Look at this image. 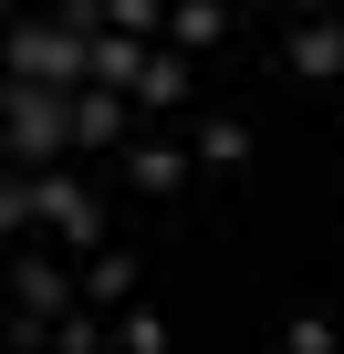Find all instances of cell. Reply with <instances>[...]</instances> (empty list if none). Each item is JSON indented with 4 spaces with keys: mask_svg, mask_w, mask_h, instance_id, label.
I'll use <instances>...</instances> for the list:
<instances>
[{
    "mask_svg": "<svg viewBox=\"0 0 344 354\" xmlns=\"http://www.w3.org/2000/svg\"><path fill=\"white\" fill-rule=\"evenodd\" d=\"M73 73H94V42H73V32H53V21H11V84H73Z\"/></svg>",
    "mask_w": 344,
    "mask_h": 354,
    "instance_id": "obj_1",
    "label": "cell"
},
{
    "mask_svg": "<svg viewBox=\"0 0 344 354\" xmlns=\"http://www.w3.org/2000/svg\"><path fill=\"white\" fill-rule=\"evenodd\" d=\"M63 136H73V104H63L53 84H11V156H21V167H42Z\"/></svg>",
    "mask_w": 344,
    "mask_h": 354,
    "instance_id": "obj_2",
    "label": "cell"
},
{
    "mask_svg": "<svg viewBox=\"0 0 344 354\" xmlns=\"http://www.w3.org/2000/svg\"><path fill=\"white\" fill-rule=\"evenodd\" d=\"M32 209H42V219H53L73 250H94V230H105V219H94V188H84V177H32Z\"/></svg>",
    "mask_w": 344,
    "mask_h": 354,
    "instance_id": "obj_3",
    "label": "cell"
},
{
    "mask_svg": "<svg viewBox=\"0 0 344 354\" xmlns=\"http://www.w3.org/2000/svg\"><path fill=\"white\" fill-rule=\"evenodd\" d=\"M11 313H42V323H63V313H73V281H63L53 261H11Z\"/></svg>",
    "mask_w": 344,
    "mask_h": 354,
    "instance_id": "obj_4",
    "label": "cell"
},
{
    "mask_svg": "<svg viewBox=\"0 0 344 354\" xmlns=\"http://www.w3.org/2000/svg\"><path fill=\"white\" fill-rule=\"evenodd\" d=\"M292 73H302V84H334V73H344V21H302V32H292Z\"/></svg>",
    "mask_w": 344,
    "mask_h": 354,
    "instance_id": "obj_5",
    "label": "cell"
},
{
    "mask_svg": "<svg viewBox=\"0 0 344 354\" xmlns=\"http://www.w3.org/2000/svg\"><path fill=\"white\" fill-rule=\"evenodd\" d=\"M125 188H146V198H178V188H188V156H178V146H136V156H125Z\"/></svg>",
    "mask_w": 344,
    "mask_h": 354,
    "instance_id": "obj_6",
    "label": "cell"
},
{
    "mask_svg": "<svg viewBox=\"0 0 344 354\" xmlns=\"http://www.w3.org/2000/svg\"><path fill=\"white\" fill-rule=\"evenodd\" d=\"M136 73H146V42H136V32H105V42H94V84H105V94H136Z\"/></svg>",
    "mask_w": 344,
    "mask_h": 354,
    "instance_id": "obj_7",
    "label": "cell"
},
{
    "mask_svg": "<svg viewBox=\"0 0 344 354\" xmlns=\"http://www.w3.org/2000/svg\"><path fill=\"white\" fill-rule=\"evenodd\" d=\"M73 136H84V146H125V94H105V84L73 94Z\"/></svg>",
    "mask_w": 344,
    "mask_h": 354,
    "instance_id": "obj_8",
    "label": "cell"
},
{
    "mask_svg": "<svg viewBox=\"0 0 344 354\" xmlns=\"http://www.w3.org/2000/svg\"><path fill=\"white\" fill-rule=\"evenodd\" d=\"M167 32H178V53H209L230 32V11H219V0H167Z\"/></svg>",
    "mask_w": 344,
    "mask_h": 354,
    "instance_id": "obj_9",
    "label": "cell"
},
{
    "mask_svg": "<svg viewBox=\"0 0 344 354\" xmlns=\"http://www.w3.org/2000/svg\"><path fill=\"white\" fill-rule=\"evenodd\" d=\"M84 302H94V313H125V302H136V261H125V250H105V261L84 271Z\"/></svg>",
    "mask_w": 344,
    "mask_h": 354,
    "instance_id": "obj_10",
    "label": "cell"
},
{
    "mask_svg": "<svg viewBox=\"0 0 344 354\" xmlns=\"http://www.w3.org/2000/svg\"><path fill=\"white\" fill-rule=\"evenodd\" d=\"M271 344H282V354H334L344 333H334V313H323V302H302V313H282V333H271Z\"/></svg>",
    "mask_w": 344,
    "mask_h": 354,
    "instance_id": "obj_11",
    "label": "cell"
},
{
    "mask_svg": "<svg viewBox=\"0 0 344 354\" xmlns=\"http://www.w3.org/2000/svg\"><path fill=\"white\" fill-rule=\"evenodd\" d=\"M136 104H188V63H178V53H146V73H136Z\"/></svg>",
    "mask_w": 344,
    "mask_h": 354,
    "instance_id": "obj_12",
    "label": "cell"
},
{
    "mask_svg": "<svg viewBox=\"0 0 344 354\" xmlns=\"http://www.w3.org/2000/svg\"><path fill=\"white\" fill-rule=\"evenodd\" d=\"M240 156H251V125L240 115H209L199 125V167H240Z\"/></svg>",
    "mask_w": 344,
    "mask_h": 354,
    "instance_id": "obj_13",
    "label": "cell"
},
{
    "mask_svg": "<svg viewBox=\"0 0 344 354\" xmlns=\"http://www.w3.org/2000/svg\"><path fill=\"white\" fill-rule=\"evenodd\" d=\"M105 344H115V333H105V313H94V302H73V313L53 323V354H105Z\"/></svg>",
    "mask_w": 344,
    "mask_h": 354,
    "instance_id": "obj_14",
    "label": "cell"
},
{
    "mask_svg": "<svg viewBox=\"0 0 344 354\" xmlns=\"http://www.w3.org/2000/svg\"><path fill=\"white\" fill-rule=\"evenodd\" d=\"M115 354H167V323H156L146 302H125V313H115Z\"/></svg>",
    "mask_w": 344,
    "mask_h": 354,
    "instance_id": "obj_15",
    "label": "cell"
},
{
    "mask_svg": "<svg viewBox=\"0 0 344 354\" xmlns=\"http://www.w3.org/2000/svg\"><path fill=\"white\" fill-rule=\"evenodd\" d=\"M156 21H167V0H105V32H136V42H146Z\"/></svg>",
    "mask_w": 344,
    "mask_h": 354,
    "instance_id": "obj_16",
    "label": "cell"
},
{
    "mask_svg": "<svg viewBox=\"0 0 344 354\" xmlns=\"http://www.w3.org/2000/svg\"><path fill=\"white\" fill-rule=\"evenodd\" d=\"M21 219H42V209H32V177H11V188H0V230L21 240Z\"/></svg>",
    "mask_w": 344,
    "mask_h": 354,
    "instance_id": "obj_17",
    "label": "cell"
}]
</instances>
